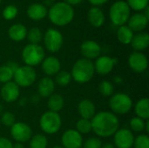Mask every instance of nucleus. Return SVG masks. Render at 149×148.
Instances as JSON below:
<instances>
[{
	"label": "nucleus",
	"mask_w": 149,
	"mask_h": 148,
	"mask_svg": "<svg viewBox=\"0 0 149 148\" xmlns=\"http://www.w3.org/2000/svg\"><path fill=\"white\" fill-rule=\"evenodd\" d=\"M92 131L101 138L113 136L120 126L118 117L108 111H102L96 113L91 120Z\"/></svg>",
	"instance_id": "f257e3e1"
},
{
	"label": "nucleus",
	"mask_w": 149,
	"mask_h": 148,
	"mask_svg": "<svg viewBox=\"0 0 149 148\" xmlns=\"http://www.w3.org/2000/svg\"><path fill=\"white\" fill-rule=\"evenodd\" d=\"M50 21L58 26H65L70 24L74 17V10L72 6L65 2L54 3L48 10Z\"/></svg>",
	"instance_id": "f03ea898"
},
{
	"label": "nucleus",
	"mask_w": 149,
	"mask_h": 148,
	"mask_svg": "<svg viewBox=\"0 0 149 148\" xmlns=\"http://www.w3.org/2000/svg\"><path fill=\"white\" fill-rule=\"evenodd\" d=\"M95 73L94 65L92 60L86 58L78 59L72 65L71 75L72 79L79 84H86L89 82Z\"/></svg>",
	"instance_id": "7ed1b4c3"
},
{
	"label": "nucleus",
	"mask_w": 149,
	"mask_h": 148,
	"mask_svg": "<svg viewBox=\"0 0 149 148\" xmlns=\"http://www.w3.org/2000/svg\"><path fill=\"white\" fill-rule=\"evenodd\" d=\"M131 16V9L126 1L119 0L114 2L109 10V17L112 23L116 26L125 25Z\"/></svg>",
	"instance_id": "20e7f679"
},
{
	"label": "nucleus",
	"mask_w": 149,
	"mask_h": 148,
	"mask_svg": "<svg viewBox=\"0 0 149 148\" xmlns=\"http://www.w3.org/2000/svg\"><path fill=\"white\" fill-rule=\"evenodd\" d=\"M45 57L44 48L39 44H29L22 51V59L25 65L36 66L42 63Z\"/></svg>",
	"instance_id": "39448f33"
},
{
	"label": "nucleus",
	"mask_w": 149,
	"mask_h": 148,
	"mask_svg": "<svg viewBox=\"0 0 149 148\" xmlns=\"http://www.w3.org/2000/svg\"><path fill=\"white\" fill-rule=\"evenodd\" d=\"M41 130L46 134L57 133L62 126V120L58 113L47 111L44 113L39 120Z\"/></svg>",
	"instance_id": "423d86ee"
},
{
	"label": "nucleus",
	"mask_w": 149,
	"mask_h": 148,
	"mask_svg": "<svg viewBox=\"0 0 149 148\" xmlns=\"http://www.w3.org/2000/svg\"><path fill=\"white\" fill-rule=\"evenodd\" d=\"M109 106L112 110V113L115 115H124L127 114L133 107V100L128 94L117 92L111 96Z\"/></svg>",
	"instance_id": "0eeeda50"
},
{
	"label": "nucleus",
	"mask_w": 149,
	"mask_h": 148,
	"mask_svg": "<svg viewBox=\"0 0 149 148\" xmlns=\"http://www.w3.org/2000/svg\"><path fill=\"white\" fill-rule=\"evenodd\" d=\"M37 78L36 71L33 67L28 65L18 66L14 72V82L19 87H29L35 81Z\"/></svg>",
	"instance_id": "6e6552de"
},
{
	"label": "nucleus",
	"mask_w": 149,
	"mask_h": 148,
	"mask_svg": "<svg viewBox=\"0 0 149 148\" xmlns=\"http://www.w3.org/2000/svg\"><path fill=\"white\" fill-rule=\"evenodd\" d=\"M43 40L45 48L52 53L58 52L63 45L64 38L62 33L54 28H49L45 35L43 36Z\"/></svg>",
	"instance_id": "1a4fd4ad"
},
{
	"label": "nucleus",
	"mask_w": 149,
	"mask_h": 148,
	"mask_svg": "<svg viewBox=\"0 0 149 148\" xmlns=\"http://www.w3.org/2000/svg\"><path fill=\"white\" fill-rule=\"evenodd\" d=\"M10 135L16 142L24 143L32 137V131L28 124L24 122H16L10 127Z\"/></svg>",
	"instance_id": "9d476101"
},
{
	"label": "nucleus",
	"mask_w": 149,
	"mask_h": 148,
	"mask_svg": "<svg viewBox=\"0 0 149 148\" xmlns=\"http://www.w3.org/2000/svg\"><path fill=\"white\" fill-rule=\"evenodd\" d=\"M114 147L117 148H132L134 146V135L127 128L118 129L113 134Z\"/></svg>",
	"instance_id": "9b49d317"
},
{
	"label": "nucleus",
	"mask_w": 149,
	"mask_h": 148,
	"mask_svg": "<svg viewBox=\"0 0 149 148\" xmlns=\"http://www.w3.org/2000/svg\"><path fill=\"white\" fill-rule=\"evenodd\" d=\"M128 65L136 73L144 72L148 66V59L141 51H134L128 57Z\"/></svg>",
	"instance_id": "f8f14e48"
},
{
	"label": "nucleus",
	"mask_w": 149,
	"mask_h": 148,
	"mask_svg": "<svg viewBox=\"0 0 149 148\" xmlns=\"http://www.w3.org/2000/svg\"><path fill=\"white\" fill-rule=\"evenodd\" d=\"M118 60L115 58L108 56H100L96 58L94 65V71L100 75H107L117 65Z\"/></svg>",
	"instance_id": "ddd939ff"
},
{
	"label": "nucleus",
	"mask_w": 149,
	"mask_h": 148,
	"mask_svg": "<svg viewBox=\"0 0 149 148\" xmlns=\"http://www.w3.org/2000/svg\"><path fill=\"white\" fill-rule=\"evenodd\" d=\"M61 142L64 148H81L83 146V137L76 130L69 129L63 133Z\"/></svg>",
	"instance_id": "4468645a"
},
{
	"label": "nucleus",
	"mask_w": 149,
	"mask_h": 148,
	"mask_svg": "<svg viewBox=\"0 0 149 148\" xmlns=\"http://www.w3.org/2000/svg\"><path fill=\"white\" fill-rule=\"evenodd\" d=\"M0 95L3 100L7 103L15 102L16 100H17L20 95L19 86L14 81L5 83L0 89Z\"/></svg>",
	"instance_id": "2eb2a0df"
},
{
	"label": "nucleus",
	"mask_w": 149,
	"mask_h": 148,
	"mask_svg": "<svg viewBox=\"0 0 149 148\" xmlns=\"http://www.w3.org/2000/svg\"><path fill=\"white\" fill-rule=\"evenodd\" d=\"M80 51L84 58L93 60V59H96L100 56L101 47L96 41L86 40L81 44Z\"/></svg>",
	"instance_id": "dca6fc26"
},
{
	"label": "nucleus",
	"mask_w": 149,
	"mask_h": 148,
	"mask_svg": "<svg viewBox=\"0 0 149 148\" xmlns=\"http://www.w3.org/2000/svg\"><path fill=\"white\" fill-rule=\"evenodd\" d=\"M42 71L47 77L56 75L61 69V63L59 59L54 56H49L44 58L41 63Z\"/></svg>",
	"instance_id": "f3484780"
},
{
	"label": "nucleus",
	"mask_w": 149,
	"mask_h": 148,
	"mask_svg": "<svg viewBox=\"0 0 149 148\" xmlns=\"http://www.w3.org/2000/svg\"><path fill=\"white\" fill-rule=\"evenodd\" d=\"M127 23V26L133 31L141 32L147 28L148 24V18L146 17V16L143 13H135L130 16Z\"/></svg>",
	"instance_id": "a211bd4d"
},
{
	"label": "nucleus",
	"mask_w": 149,
	"mask_h": 148,
	"mask_svg": "<svg viewBox=\"0 0 149 148\" xmlns=\"http://www.w3.org/2000/svg\"><path fill=\"white\" fill-rule=\"evenodd\" d=\"M78 113L80 115L81 119L92 120L96 114L94 103L88 99H82L78 105Z\"/></svg>",
	"instance_id": "6ab92c4d"
},
{
	"label": "nucleus",
	"mask_w": 149,
	"mask_h": 148,
	"mask_svg": "<svg viewBox=\"0 0 149 148\" xmlns=\"http://www.w3.org/2000/svg\"><path fill=\"white\" fill-rule=\"evenodd\" d=\"M87 19L92 26L95 28H100L104 24L106 17L103 10L100 7L93 6L88 10Z\"/></svg>",
	"instance_id": "aec40b11"
},
{
	"label": "nucleus",
	"mask_w": 149,
	"mask_h": 148,
	"mask_svg": "<svg viewBox=\"0 0 149 148\" xmlns=\"http://www.w3.org/2000/svg\"><path fill=\"white\" fill-rule=\"evenodd\" d=\"M55 91V82L51 77L42 78L38 85V92L40 97L49 98Z\"/></svg>",
	"instance_id": "412c9836"
},
{
	"label": "nucleus",
	"mask_w": 149,
	"mask_h": 148,
	"mask_svg": "<svg viewBox=\"0 0 149 148\" xmlns=\"http://www.w3.org/2000/svg\"><path fill=\"white\" fill-rule=\"evenodd\" d=\"M48 13L47 8L43 3H34L28 6L27 8V15L28 17L34 21H39L45 17Z\"/></svg>",
	"instance_id": "4be33fe9"
},
{
	"label": "nucleus",
	"mask_w": 149,
	"mask_h": 148,
	"mask_svg": "<svg viewBox=\"0 0 149 148\" xmlns=\"http://www.w3.org/2000/svg\"><path fill=\"white\" fill-rule=\"evenodd\" d=\"M132 47L134 51H143L148 49L149 45V35L148 32H139L134 35L131 42Z\"/></svg>",
	"instance_id": "5701e85b"
},
{
	"label": "nucleus",
	"mask_w": 149,
	"mask_h": 148,
	"mask_svg": "<svg viewBox=\"0 0 149 148\" xmlns=\"http://www.w3.org/2000/svg\"><path fill=\"white\" fill-rule=\"evenodd\" d=\"M27 29L22 24H14L8 30V35L10 38L15 42L23 41L27 35Z\"/></svg>",
	"instance_id": "b1692460"
},
{
	"label": "nucleus",
	"mask_w": 149,
	"mask_h": 148,
	"mask_svg": "<svg viewBox=\"0 0 149 148\" xmlns=\"http://www.w3.org/2000/svg\"><path fill=\"white\" fill-rule=\"evenodd\" d=\"M134 112L136 117H139L144 120L149 119V99L148 98L141 99L137 101L134 106Z\"/></svg>",
	"instance_id": "393cba45"
},
{
	"label": "nucleus",
	"mask_w": 149,
	"mask_h": 148,
	"mask_svg": "<svg viewBox=\"0 0 149 148\" xmlns=\"http://www.w3.org/2000/svg\"><path fill=\"white\" fill-rule=\"evenodd\" d=\"M65 105V100L62 95L53 93L48 98L47 101V106L49 108V111L54 112V113H58L61 111L64 107Z\"/></svg>",
	"instance_id": "a878e982"
},
{
	"label": "nucleus",
	"mask_w": 149,
	"mask_h": 148,
	"mask_svg": "<svg viewBox=\"0 0 149 148\" xmlns=\"http://www.w3.org/2000/svg\"><path fill=\"white\" fill-rule=\"evenodd\" d=\"M134 31L127 25H121L117 31V38L120 43L123 44H129L134 38Z\"/></svg>",
	"instance_id": "bb28decb"
},
{
	"label": "nucleus",
	"mask_w": 149,
	"mask_h": 148,
	"mask_svg": "<svg viewBox=\"0 0 149 148\" xmlns=\"http://www.w3.org/2000/svg\"><path fill=\"white\" fill-rule=\"evenodd\" d=\"M14 70L8 65H3L0 66V82L3 84L8 83L13 79Z\"/></svg>",
	"instance_id": "cd10ccee"
},
{
	"label": "nucleus",
	"mask_w": 149,
	"mask_h": 148,
	"mask_svg": "<svg viewBox=\"0 0 149 148\" xmlns=\"http://www.w3.org/2000/svg\"><path fill=\"white\" fill-rule=\"evenodd\" d=\"M30 44H39V43L43 40V33L41 30L38 27H32L27 31L26 35Z\"/></svg>",
	"instance_id": "c85d7f7f"
},
{
	"label": "nucleus",
	"mask_w": 149,
	"mask_h": 148,
	"mask_svg": "<svg viewBox=\"0 0 149 148\" xmlns=\"http://www.w3.org/2000/svg\"><path fill=\"white\" fill-rule=\"evenodd\" d=\"M48 140L44 134H36L31 138L30 148H47Z\"/></svg>",
	"instance_id": "c756f323"
},
{
	"label": "nucleus",
	"mask_w": 149,
	"mask_h": 148,
	"mask_svg": "<svg viewBox=\"0 0 149 148\" xmlns=\"http://www.w3.org/2000/svg\"><path fill=\"white\" fill-rule=\"evenodd\" d=\"M72 79L71 72H66V71H59L56 74L55 83L58 85L59 86L65 87V86H67L71 83Z\"/></svg>",
	"instance_id": "7c9ffc66"
},
{
	"label": "nucleus",
	"mask_w": 149,
	"mask_h": 148,
	"mask_svg": "<svg viewBox=\"0 0 149 148\" xmlns=\"http://www.w3.org/2000/svg\"><path fill=\"white\" fill-rule=\"evenodd\" d=\"M99 92L104 97H111L114 92L113 84L108 80H103L99 85Z\"/></svg>",
	"instance_id": "2f4dec72"
},
{
	"label": "nucleus",
	"mask_w": 149,
	"mask_h": 148,
	"mask_svg": "<svg viewBox=\"0 0 149 148\" xmlns=\"http://www.w3.org/2000/svg\"><path fill=\"white\" fill-rule=\"evenodd\" d=\"M76 131L79 132L81 135L87 134L92 132V122L91 120L80 119L76 123Z\"/></svg>",
	"instance_id": "473e14b6"
},
{
	"label": "nucleus",
	"mask_w": 149,
	"mask_h": 148,
	"mask_svg": "<svg viewBox=\"0 0 149 148\" xmlns=\"http://www.w3.org/2000/svg\"><path fill=\"white\" fill-rule=\"evenodd\" d=\"M145 125H146V120H144L139 117H134L130 120V128H131L132 132H134V133L144 132Z\"/></svg>",
	"instance_id": "72a5a7b5"
},
{
	"label": "nucleus",
	"mask_w": 149,
	"mask_h": 148,
	"mask_svg": "<svg viewBox=\"0 0 149 148\" xmlns=\"http://www.w3.org/2000/svg\"><path fill=\"white\" fill-rule=\"evenodd\" d=\"M126 3L130 9L136 11L144 10L148 7V0H127Z\"/></svg>",
	"instance_id": "f704fd0d"
},
{
	"label": "nucleus",
	"mask_w": 149,
	"mask_h": 148,
	"mask_svg": "<svg viewBox=\"0 0 149 148\" xmlns=\"http://www.w3.org/2000/svg\"><path fill=\"white\" fill-rule=\"evenodd\" d=\"M17 13H18L17 8L15 5H13V4H10V5H7L3 9L2 15H3L4 19H6V20H12V19H14L17 17Z\"/></svg>",
	"instance_id": "c9c22d12"
},
{
	"label": "nucleus",
	"mask_w": 149,
	"mask_h": 148,
	"mask_svg": "<svg viewBox=\"0 0 149 148\" xmlns=\"http://www.w3.org/2000/svg\"><path fill=\"white\" fill-rule=\"evenodd\" d=\"M133 147L149 148V137L148 134H140L134 138Z\"/></svg>",
	"instance_id": "e433bc0d"
},
{
	"label": "nucleus",
	"mask_w": 149,
	"mask_h": 148,
	"mask_svg": "<svg viewBox=\"0 0 149 148\" xmlns=\"http://www.w3.org/2000/svg\"><path fill=\"white\" fill-rule=\"evenodd\" d=\"M3 126L7 127H11L16 123V118L15 115L12 113L5 112L1 116V122Z\"/></svg>",
	"instance_id": "4c0bfd02"
},
{
	"label": "nucleus",
	"mask_w": 149,
	"mask_h": 148,
	"mask_svg": "<svg viewBox=\"0 0 149 148\" xmlns=\"http://www.w3.org/2000/svg\"><path fill=\"white\" fill-rule=\"evenodd\" d=\"M102 142L100 139L96 137H91L87 139L85 142H83L84 148H101Z\"/></svg>",
	"instance_id": "58836bf2"
},
{
	"label": "nucleus",
	"mask_w": 149,
	"mask_h": 148,
	"mask_svg": "<svg viewBox=\"0 0 149 148\" xmlns=\"http://www.w3.org/2000/svg\"><path fill=\"white\" fill-rule=\"evenodd\" d=\"M0 148H13V144L9 139L0 137Z\"/></svg>",
	"instance_id": "ea45409f"
},
{
	"label": "nucleus",
	"mask_w": 149,
	"mask_h": 148,
	"mask_svg": "<svg viewBox=\"0 0 149 148\" xmlns=\"http://www.w3.org/2000/svg\"><path fill=\"white\" fill-rule=\"evenodd\" d=\"M89 1V3H91V4H93V6H100V5H103V4H105V3H107L108 1H110V0H88Z\"/></svg>",
	"instance_id": "a19ab883"
},
{
	"label": "nucleus",
	"mask_w": 149,
	"mask_h": 148,
	"mask_svg": "<svg viewBox=\"0 0 149 148\" xmlns=\"http://www.w3.org/2000/svg\"><path fill=\"white\" fill-rule=\"evenodd\" d=\"M83 0H65V3H66L67 4L73 6V5H77L79 4Z\"/></svg>",
	"instance_id": "79ce46f5"
},
{
	"label": "nucleus",
	"mask_w": 149,
	"mask_h": 148,
	"mask_svg": "<svg viewBox=\"0 0 149 148\" xmlns=\"http://www.w3.org/2000/svg\"><path fill=\"white\" fill-rule=\"evenodd\" d=\"M122 82H123V79H122L121 77L116 76V77L114 78V83H116V84H121Z\"/></svg>",
	"instance_id": "37998d69"
},
{
	"label": "nucleus",
	"mask_w": 149,
	"mask_h": 148,
	"mask_svg": "<svg viewBox=\"0 0 149 148\" xmlns=\"http://www.w3.org/2000/svg\"><path fill=\"white\" fill-rule=\"evenodd\" d=\"M13 148H24L23 146V143H19V142H16L15 144H13Z\"/></svg>",
	"instance_id": "c03bdc74"
},
{
	"label": "nucleus",
	"mask_w": 149,
	"mask_h": 148,
	"mask_svg": "<svg viewBox=\"0 0 149 148\" xmlns=\"http://www.w3.org/2000/svg\"><path fill=\"white\" fill-rule=\"evenodd\" d=\"M101 148H115V147H114V145H113L111 143H107V144L103 145Z\"/></svg>",
	"instance_id": "a18cd8bd"
},
{
	"label": "nucleus",
	"mask_w": 149,
	"mask_h": 148,
	"mask_svg": "<svg viewBox=\"0 0 149 148\" xmlns=\"http://www.w3.org/2000/svg\"><path fill=\"white\" fill-rule=\"evenodd\" d=\"M145 132H146L147 133H149V121H148V120H146V125H145Z\"/></svg>",
	"instance_id": "49530a36"
},
{
	"label": "nucleus",
	"mask_w": 149,
	"mask_h": 148,
	"mask_svg": "<svg viewBox=\"0 0 149 148\" xmlns=\"http://www.w3.org/2000/svg\"><path fill=\"white\" fill-rule=\"evenodd\" d=\"M2 112H3V106H2V105H0V114Z\"/></svg>",
	"instance_id": "de8ad7c7"
},
{
	"label": "nucleus",
	"mask_w": 149,
	"mask_h": 148,
	"mask_svg": "<svg viewBox=\"0 0 149 148\" xmlns=\"http://www.w3.org/2000/svg\"><path fill=\"white\" fill-rule=\"evenodd\" d=\"M52 148H64L63 147H60V146H55V147H53Z\"/></svg>",
	"instance_id": "09e8293b"
},
{
	"label": "nucleus",
	"mask_w": 149,
	"mask_h": 148,
	"mask_svg": "<svg viewBox=\"0 0 149 148\" xmlns=\"http://www.w3.org/2000/svg\"><path fill=\"white\" fill-rule=\"evenodd\" d=\"M1 1H2V0H0V3H1Z\"/></svg>",
	"instance_id": "8fccbe9b"
},
{
	"label": "nucleus",
	"mask_w": 149,
	"mask_h": 148,
	"mask_svg": "<svg viewBox=\"0 0 149 148\" xmlns=\"http://www.w3.org/2000/svg\"><path fill=\"white\" fill-rule=\"evenodd\" d=\"M0 124H1V123H0Z\"/></svg>",
	"instance_id": "3c124183"
}]
</instances>
